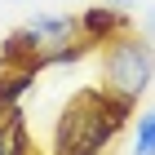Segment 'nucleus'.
I'll list each match as a JSON object with an SVG mask.
<instances>
[{"label": "nucleus", "mask_w": 155, "mask_h": 155, "mask_svg": "<svg viewBox=\"0 0 155 155\" xmlns=\"http://www.w3.org/2000/svg\"><path fill=\"white\" fill-rule=\"evenodd\" d=\"M36 67H0V115L22 107V97L36 89Z\"/></svg>", "instance_id": "423d86ee"}, {"label": "nucleus", "mask_w": 155, "mask_h": 155, "mask_svg": "<svg viewBox=\"0 0 155 155\" xmlns=\"http://www.w3.org/2000/svg\"><path fill=\"white\" fill-rule=\"evenodd\" d=\"M0 67H36L45 71V45L31 27H18L0 40Z\"/></svg>", "instance_id": "20e7f679"}, {"label": "nucleus", "mask_w": 155, "mask_h": 155, "mask_svg": "<svg viewBox=\"0 0 155 155\" xmlns=\"http://www.w3.org/2000/svg\"><path fill=\"white\" fill-rule=\"evenodd\" d=\"M142 36L155 40V5H146V9H142Z\"/></svg>", "instance_id": "9d476101"}, {"label": "nucleus", "mask_w": 155, "mask_h": 155, "mask_svg": "<svg viewBox=\"0 0 155 155\" xmlns=\"http://www.w3.org/2000/svg\"><path fill=\"white\" fill-rule=\"evenodd\" d=\"M89 49H93L89 40H84V36H75V40H67V45L49 49V53H45V67H71V62H80Z\"/></svg>", "instance_id": "1a4fd4ad"}, {"label": "nucleus", "mask_w": 155, "mask_h": 155, "mask_svg": "<svg viewBox=\"0 0 155 155\" xmlns=\"http://www.w3.org/2000/svg\"><path fill=\"white\" fill-rule=\"evenodd\" d=\"M75 18H80V36L89 40V45H102V49H107L115 36L133 31L129 9H115V5H89V9H80Z\"/></svg>", "instance_id": "7ed1b4c3"}, {"label": "nucleus", "mask_w": 155, "mask_h": 155, "mask_svg": "<svg viewBox=\"0 0 155 155\" xmlns=\"http://www.w3.org/2000/svg\"><path fill=\"white\" fill-rule=\"evenodd\" d=\"M27 27H31V31L40 36V45H45V53L80 36V18H75V13H36V18H31Z\"/></svg>", "instance_id": "39448f33"}, {"label": "nucleus", "mask_w": 155, "mask_h": 155, "mask_svg": "<svg viewBox=\"0 0 155 155\" xmlns=\"http://www.w3.org/2000/svg\"><path fill=\"white\" fill-rule=\"evenodd\" d=\"M102 5H115V9H133L137 0H102Z\"/></svg>", "instance_id": "9b49d317"}, {"label": "nucleus", "mask_w": 155, "mask_h": 155, "mask_svg": "<svg viewBox=\"0 0 155 155\" xmlns=\"http://www.w3.org/2000/svg\"><path fill=\"white\" fill-rule=\"evenodd\" d=\"M31 133H27V115L22 107H13L0 115V155H31Z\"/></svg>", "instance_id": "0eeeda50"}, {"label": "nucleus", "mask_w": 155, "mask_h": 155, "mask_svg": "<svg viewBox=\"0 0 155 155\" xmlns=\"http://www.w3.org/2000/svg\"><path fill=\"white\" fill-rule=\"evenodd\" d=\"M133 155H155V107L133 115Z\"/></svg>", "instance_id": "6e6552de"}, {"label": "nucleus", "mask_w": 155, "mask_h": 155, "mask_svg": "<svg viewBox=\"0 0 155 155\" xmlns=\"http://www.w3.org/2000/svg\"><path fill=\"white\" fill-rule=\"evenodd\" d=\"M102 84L124 97H137L155 84V40L142 31H124L102 53Z\"/></svg>", "instance_id": "f03ea898"}, {"label": "nucleus", "mask_w": 155, "mask_h": 155, "mask_svg": "<svg viewBox=\"0 0 155 155\" xmlns=\"http://www.w3.org/2000/svg\"><path fill=\"white\" fill-rule=\"evenodd\" d=\"M137 115V102L107 84L97 89H80V93L62 107L53 120V137H49V155H107L120 129H129Z\"/></svg>", "instance_id": "f257e3e1"}]
</instances>
